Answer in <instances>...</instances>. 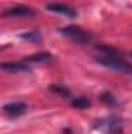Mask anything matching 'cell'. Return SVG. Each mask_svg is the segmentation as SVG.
<instances>
[{"label":"cell","instance_id":"5b68a950","mask_svg":"<svg viewBox=\"0 0 132 134\" xmlns=\"http://www.w3.org/2000/svg\"><path fill=\"white\" fill-rule=\"evenodd\" d=\"M45 8L51 13H56V14H62V16H67V17H76V9L70 5H65V3L50 2V3H47Z\"/></svg>","mask_w":132,"mask_h":134},{"label":"cell","instance_id":"30bf717a","mask_svg":"<svg viewBox=\"0 0 132 134\" xmlns=\"http://www.w3.org/2000/svg\"><path fill=\"white\" fill-rule=\"evenodd\" d=\"M71 106L76 108V109H87L90 106V100L86 98V97H76L71 100Z\"/></svg>","mask_w":132,"mask_h":134},{"label":"cell","instance_id":"7a4b0ae2","mask_svg":"<svg viewBox=\"0 0 132 134\" xmlns=\"http://www.w3.org/2000/svg\"><path fill=\"white\" fill-rule=\"evenodd\" d=\"M61 34L67 36L68 39L78 42V44H87L92 41V34L89 33L87 30L81 28V27H75V25H68V27H64L59 30Z\"/></svg>","mask_w":132,"mask_h":134},{"label":"cell","instance_id":"8fae6325","mask_svg":"<svg viewBox=\"0 0 132 134\" xmlns=\"http://www.w3.org/2000/svg\"><path fill=\"white\" fill-rule=\"evenodd\" d=\"M48 91L50 92H55V94H58V95H61V97H70V91L67 89L65 86H61V84H51V86H48Z\"/></svg>","mask_w":132,"mask_h":134},{"label":"cell","instance_id":"52a82bcc","mask_svg":"<svg viewBox=\"0 0 132 134\" xmlns=\"http://www.w3.org/2000/svg\"><path fill=\"white\" fill-rule=\"evenodd\" d=\"M2 70L5 72H13V73H23V72H30V67L23 63H3Z\"/></svg>","mask_w":132,"mask_h":134},{"label":"cell","instance_id":"8992f818","mask_svg":"<svg viewBox=\"0 0 132 134\" xmlns=\"http://www.w3.org/2000/svg\"><path fill=\"white\" fill-rule=\"evenodd\" d=\"M95 126H98L101 130H109L110 134H121V122L117 117H109V119L99 120L95 123Z\"/></svg>","mask_w":132,"mask_h":134},{"label":"cell","instance_id":"ba28073f","mask_svg":"<svg viewBox=\"0 0 132 134\" xmlns=\"http://www.w3.org/2000/svg\"><path fill=\"white\" fill-rule=\"evenodd\" d=\"M51 53L48 52H40V53H34V55H30L25 58L27 63H33V64H42V63H48L51 61Z\"/></svg>","mask_w":132,"mask_h":134},{"label":"cell","instance_id":"6da1fadb","mask_svg":"<svg viewBox=\"0 0 132 134\" xmlns=\"http://www.w3.org/2000/svg\"><path fill=\"white\" fill-rule=\"evenodd\" d=\"M95 59H97V63L103 64L107 69H112V70H117L121 73H132V66L128 61H124L110 47H99L98 45V55H95Z\"/></svg>","mask_w":132,"mask_h":134},{"label":"cell","instance_id":"7c38bea8","mask_svg":"<svg viewBox=\"0 0 132 134\" xmlns=\"http://www.w3.org/2000/svg\"><path fill=\"white\" fill-rule=\"evenodd\" d=\"M99 100L104 101V103H106V104H109V106H117V98H115L110 92H104V94H101Z\"/></svg>","mask_w":132,"mask_h":134},{"label":"cell","instance_id":"9c48e42d","mask_svg":"<svg viewBox=\"0 0 132 134\" xmlns=\"http://www.w3.org/2000/svg\"><path fill=\"white\" fill-rule=\"evenodd\" d=\"M19 37L23 39V41H30V42H40L42 41V36H40V33L37 30H31L28 33H22L19 34Z\"/></svg>","mask_w":132,"mask_h":134},{"label":"cell","instance_id":"4fadbf2b","mask_svg":"<svg viewBox=\"0 0 132 134\" xmlns=\"http://www.w3.org/2000/svg\"><path fill=\"white\" fill-rule=\"evenodd\" d=\"M64 134H73V133H71L70 128H65V130H64Z\"/></svg>","mask_w":132,"mask_h":134},{"label":"cell","instance_id":"3957f363","mask_svg":"<svg viewBox=\"0 0 132 134\" xmlns=\"http://www.w3.org/2000/svg\"><path fill=\"white\" fill-rule=\"evenodd\" d=\"M34 11L27 5H16L3 11V17H33Z\"/></svg>","mask_w":132,"mask_h":134},{"label":"cell","instance_id":"277c9868","mask_svg":"<svg viewBox=\"0 0 132 134\" xmlns=\"http://www.w3.org/2000/svg\"><path fill=\"white\" fill-rule=\"evenodd\" d=\"M28 111V104L25 101H11L3 104V112L9 117H19Z\"/></svg>","mask_w":132,"mask_h":134}]
</instances>
